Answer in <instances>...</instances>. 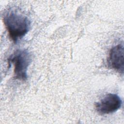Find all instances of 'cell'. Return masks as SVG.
Wrapping results in <instances>:
<instances>
[{"instance_id": "6da1fadb", "label": "cell", "mask_w": 124, "mask_h": 124, "mask_svg": "<svg viewBox=\"0 0 124 124\" xmlns=\"http://www.w3.org/2000/svg\"><path fill=\"white\" fill-rule=\"evenodd\" d=\"M3 20L10 38L15 43L24 37L30 29L29 18L15 10L9 9L6 12Z\"/></svg>"}, {"instance_id": "7a4b0ae2", "label": "cell", "mask_w": 124, "mask_h": 124, "mask_svg": "<svg viewBox=\"0 0 124 124\" xmlns=\"http://www.w3.org/2000/svg\"><path fill=\"white\" fill-rule=\"evenodd\" d=\"M32 60L31 53L26 49H18L8 58V63L14 65V78L20 81L27 79V70Z\"/></svg>"}, {"instance_id": "3957f363", "label": "cell", "mask_w": 124, "mask_h": 124, "mask_svg": "<svg viewBox=\"0 0 124 124\" xmlns=\"http://www.w3.org/2000/svg\"><path fill=\"white\" fill-rule=\"evenodd\" d=\"M122 104V101L117 94L108 93L95 104V108L100 114H108L118 110Z\"/></svg>"}, {"instance_id": "277c9868", "label": "cell", "mask_w": 124, "mask_h": 124, "mask_svg": "<svg viewBox=\"0 0 124 124\" xmlns=\"http://www.w3.org/2000/svg\"><path fill=\"white\" fill-rule=\"evenodd\" d=\"M124 49L123 43L119 44L113 47L110 50L108 63L115 70L123 74L124 68Z\"/></svg>"}]
</instances>
